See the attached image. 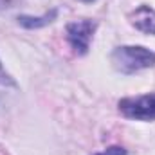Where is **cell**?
<instances>
[{
  "instance_id": "cell-5",
  "label": "cell",
  "mask_w": 155,
  "mask_h": 155,
  "mask_svg": "<svg viewBox=\"0 0 155 155\" xmlns=\"http://www.w3.org/2000/svg\"><path fill=\"white\" fill-rule=\"evenodd\" d=\"M56 16H58V11H56V9H51V11L45 13L43 16H27V15H22V16H18L16 20H18V24H20L22 27H25V29H40V27H45L47 24L54 22Z\"/></svg>"
},
{
  "instance_id": "cell-7",
  "label": "cell",
  "mask_w": 155,
  "mask_h": 155,
  "mask_svg": "<svg viewBox=\"0 0 155 155\" xmlns=\"http://www.w3.org/2000/svg\"><path fill=\"white\" fill-rule=\"evenodd\" d=\"M105 155H126V150L121 146H110V148H107Z\"/></svg>"
},
{
  "instance_id": "cell-6",
  "label": "cell",
  "mask_w": 155,
  "mask_h": 155,
  "mask_svg": "<svg viewBox=\"0 0 155 155\" xmlns=\"http://www.w3.org/2000/svg\"><path fill=\"white\" fill-rule=\"evenodd\" d=\"M11 90H16V83L9 78V74L4 71V67H2V63H0V99H2L7 92H11Z\"/></svg>"
},
{
  "instance_id": "cell-1",
  "label": "cell",
  "mask_w": 155,
  "mask_h": 155,
  "mask_svg": "<svg viewBox=\"0 0 155 155\" xmlns=\"http://www.w3.org/2000/svg\"><path fill=\"white\" fill-rule=\"evenodd\" d=\"M112 63L119 72L134 74L155 65V52L141 45H123L112 52Z\"/></svg>"
},
{
  "instance_id": "cell-9",
  "label": "cell",
  "mask_w": 155,
  "mask_h": 155,
  "mask_svg": "<svg viewBox=\"0 0 155 155\" xmlns=\"http://www.w3.org/2000/svg\"><path fill=\"white\" fill-rule=\"evenodd\" d=\"M79 2H85V4H90V2H94V0H79Z\"/></svg>"
},
{
  "instance_id": "cell-3",
  "label": "cell",
  "mask_w": 155,
  "mask_h": 155,
  "mask_svg": "<svg viewBox=\"0 0 155 155\" xmlns=\"http://www.w3.org/2000/svg\"><path fill=\"white\" fill-rule=\"evenodd\" d=\"M96 24L92 20H76L67 25V40L78 54H87L90 40L94 36Z\"/></svg>"
},
{
  "instance_id": "cell-2",
  "label": "cell",
  "mask_w": 155,
  "mask_h": 155,
  "mask_svg": "<svg viewBox=\"0 0 155 155\" xmlns=\"http://www.w3.org/2000/svg\"><path fill=\"white\" fill-rule=\"evenodd\" d=\"M119 110L130 119H141V121L155 119V94L124 97L119 101Z\"/></svg>"
},
{
  "instance_id": "cell-8",
  "label": "cell",
  "mask_w": 155,
  "mask_h": 155,
  "mask_svg": "<svg viewBox=\"0 0 155 155\" xmlns=\"http://www.w3.org/2000/svg\"><path fill=\"white\" fill-rule=\"evenodd\" d=\"M9 7V0H0V11Z\"/></svg>"
},
{
  "instance_id": "cell-4",
  "label": "cell",
  "mask_w": 155,
  "mask_h": 155,
  "mask_svg": "<svg viewBox=\"0 0 155 155\" xmlns=\"http://www.w3.org/2000/svg\"><path fill=\"white\" fill-rule=\"evenodd\" d=\"M132 25L144 33V35H153L155 36V9L150 5H139L132 15H130Z\"/></svg>"
},
{
  "instance_id": "cell-10",
  "label": "cell",
  "mask_w": 155,
  "mask_h": 155,
  "mask_svg": "<svg viewBox=\"0 0 155 155\" xmlns=\"http://www.w3.org/2000/svg\"><path fill=\"white\" fill-rule=\"evenodd\" d=\"M97 155H105V153H97Z\"/></svg>"
}]
</instances>
